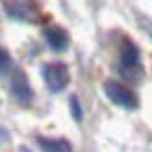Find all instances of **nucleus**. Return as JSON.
I'll list each match as a JSON object with an SVG mask.
<instances>
[{
    "instance_id": "20e7f679",
    "label": "nucleus",
    "mask_w": 152,
    "mask_h": 152,
    "mask_svg": "<svg viewBox=\"0 0 152 152\" xmlns=\"http://www.w3.org/2000/svg\"><path fill=\"white\" fill-rule=\"evenodd\" d=\"M43 37H45V41H48V45H50L52 50H57V52L66 50V45H68V34H66L59 25H48L43 30Z\"/></svg>"
},
{
    "instance_id": "39448f33",
    "label": "nucleus",
    "mask_w": 152,
    "mask_h": 152,
    "mask_svg": "<svg viewBox=\"0 0 152 152\" xmlns=\"http://www.w3.org/2000/svg\"><path fill=\"white\" fill-rule=\"evenodd\" d=\"M121 64L125 73H132V70H139L141 68V61H139V48L132 43V41H125L121 50Z\"/></svg>"
},
{
    "instance_id": "f03ea898",
    "label": "nucleus",
    "mask_w": 152,
    "mask_h": 152,
    "mask_svg": "<svg viewBox=\"0 0 152 152\" xmlns=\"http://www.w3.org/2000/svg\"><path fill=\"white\" fill-rule=\"evenodd\" d=\"M41 75H43L45 84H48V89H50L52 93H59V91H64V89H66V84H68V80H70L66 64H59V61L45 64L43 70H41Z\"/></svg>"
},
{
    "instance_id": "f257e3e1",
    "label": "nucleus",
    "mask_w": 152,
    "mask_h": 152,
    "mask_svg": "<svg viewBox=\"0 0 152 152\" xmlns=\"http://www.w3.org/2000/svg\"><path fill=\"white\" fill-rule=\"evenodd\" d=\"M104 93H107V98L114 102V104H118V107H123V109H136L139 107L136 93H134L132 89H127L125 84H121V82L107 80V82H104Z\"/></svg>"
},
{
    "instance_id": "1a4fd4ad",
    "label": "nucleus",
    "mask_w": 152,
    "mask_h": 152,
    "mask_svg": "<svg viewBox=\"0 0 152 152\" xmlns=\"http://www.w3.org/2000/svg\"><path fill=\"white\" fill-rule=\"evenodd\" d=\"M18 152H30V148H25V145H23V148H20Z\"/></svg>"
},
{
    "instance_id": "0eeeda50",
    "label": "nucleus",
    "mask_w": 152,
    "mask_h": 152,
    "mask_svg": "<svg viewBox=\"0 0 152 152\" xmlns=\"http://www.w3.org/2000/svg\"><path fill=\"white\" fill-rule=\"evenodd\" d=\"M9 66H12V57H9V52H7L5 48H0V75H2L5 70H9Z\"/></svg>"
},
{
    "instance_id": "7ed1b4c3",
    "label": "nucleus",
    "mask_w": 152,
    "mask_h": 152,
    "mask_svg": "<svg viewBox=\"0 0 152 152\" xmlns=\"http://www.w3.org/2000/svg\"><path fill=\"white\" fill-rule=\"evenodd\" d=\"M9 89H12V95L23 104V107H27V104L32 102V98H34V93H32V89H30V80L25 77L23 70H14L12 73Z\"/></svg>"
},
{
    "instance_id": "6e6552de",
    "label": "nucleus",
    "mask_w": 152,
    "mask_h": 152,
    "mask_svg": "<svg viewBox=\"0 0 152 152\" xmlns=\"http://www.w3.org/2000/svg\"><path fill=\"white\" fill-rule=\"evenodd\" d=\"M70 109H73V116H75V121H82V109H80V100H77L75 95L70 98Z\"/></svg>"
},
{
    "instance_id": "423d86ee",
    "label": "nucleus",
    "mask_w": 152,
    "mask_h": 152,
    "mask_svg": "<svg viewBox=\"0 0 152 152\" xmlns=\"http://www.w3.org/2000/svg\"><path fill=\"white\" fill-rule=\"evenodd\" d=\"M39 148L43 152H73L66 139H39Z\"/></svg>"
}]
</instances>
